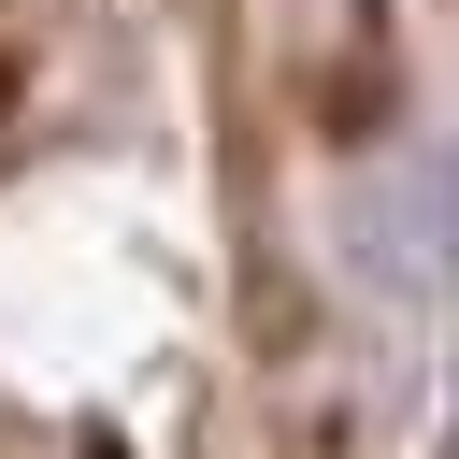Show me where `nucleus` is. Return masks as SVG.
<instances>
[{
    "mask_svg": "<svg viewBox=\"0 0 459 459\" xmlns=\"http://www.w3.org/2000/svg\"><path fill=\"white\" fill-rule=\"evenodd\" d=\"M445 215H459V158H445Z\"/></svg>",
    "mask_w": 459,
    "mask_h": 459,
    "instance_id": "f03ea898",
    "label": "nucleus"
},
{
    "mask_svg": "<svg viewBox=\"0 0 459 459\" xmlns=\"http://www.w3.org/2000/svg\"><path fill=\"white\" fill-rule=\"evenodd\" d=\"M430 459H459V373H445V430H430Z\"/></svg>",
    "mask_w": 459,
    "mask_h": 459,
    "instance_id": "f257e3e1",
    "label": "nucleus"
}]
</instances>
